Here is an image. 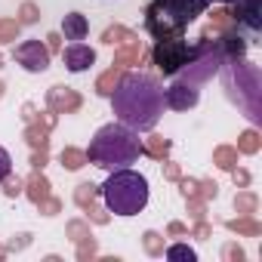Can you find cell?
Returning a JSON list of instances; mask_svg holds the SVG:
<instances>
[{
	"label": "cell",
	"instance_id": "1",
	"mask_svg": "<svg viewBox=\"0 0 262 262\" xmlns=\"http://www.w3.org/2000/svg\"><path fill=\"white\" fill-rule=\"evenodd\" d=\"M111 105H114V117L136 129V133H148L158 126L161 114H164V86L142 71H126L120 74L117 86L111 90Z\"/></svg>",
	"mask_w": 262,
	"mask_h": 262
},
{
	"label": "cell",
	"instance_id": "2",
	"mask_svg": "<svg viewBox=\"0 0 262 262\" xmlns=\"http://www.w3.org/2000/svg\"><path fill=\"white\" fill-rule=\"evenodd\" d=\"M139 155H142L139 133H136V129H129V126H123L120 120L99 126L96 136L90 139V148H86V161L96 164L99 170H108V173L136 164Z\"/></svg>",
	"mask_w": 262,
	"mask_h": 262
},
{
	"label": "cell",
	"instance_id": "3",
	"mask_svg": "<svg viewBox=\"0 0 262 262\" xmlns=\"http://www.w3.org/2000/svg\"><path fill=\"white\" fill-rule=\"evenodd\" d=\"M102 191V201L105 207L114 213V216H136L148 207V179L129 167H120V170H111V176L105 179V185L99 188Z\"/></svg>",
	"mask_w": 262,
	"mask_h": 262
},
{
	"label": "cell",
	"instance_id": "4",
	"mask_svg": "<svg viewBox=\"0 0 262 262\" xmlns=\"http://www.w3.org/2000/svg\"><path fill=\"white\" fill-rule=\"evenodd\" d=\"M207 4H210V0H155V4L148 7V13H145L148 16L145 25H148V31L158 40L179 37L182 28L188 22H194L207 10Z\"/></svg>",
	"mask_w": 262,
	"mask_h": 262
},
{
	"label": "cell",
	"instance_id": "5",
	"mask_svg": "<svg viewBox=\"0 0 262 262\" xmlns=\"http://www.w3.org/2000/svg\"><path fill=\"white\" fill-rule=\"evenodd\" d=\"M225 90H228V99L237 102L247 111V117L262 120V111H259V74H256V68H250L247 62L237 65V59H231L225 65Z\"/></svg>",
	"mask_w": 262,
	"mask_h": 262
},
{
	"label": "cell",
	"instance_id": "6",
	"mask_svg": "<svg viewBox=\"0 0 262 262\" xmlns=\"http://www.w3.org/2000/svg\"><path fill=\"white\" fill-rule=\"evenodd\" d=\"M191 59H194V47H188L182 37H164V40L155 47V65H158L167 77L179 74Z\"/></svg>",
	"mask_w": 262,
	"mask_h": 262
},
{
	"label": "cell",
	"instance_id": "7",
	"mask_svg": "<svg viewBox=\"0 0 262 262\" xmlns=\"http://www.w3.org/2000/svg\"><path fill=\"white\" fill-rule=\"evenodd\" d=\"M13 59H16L25 71H31V74H43V71L50 68V50H47V43H40V40H22V43L13 50Z\"/></svg>",
	"mask_w": 262,
	"mask_h": 262
},
{
	"label": "cell",
	"instance_id": "8",
	"mask_svg": "<svg viewBox=\"0 0 262 262\" xmlns=\"http://www.w3.org/2000/svg\"><path fill=\"white\" fill-rule=\"evenodd\" d=\"M198 99H201L198 86H194V83H185V80H179V83H173L170 90H164V105H167V108H173V111L194 108V105H198Z\"/></svg>",
	"mask_w": 262,
	"mask_h": 262
},
{
	"label": "cell",
	"instance_id": "9",
	"mask_svg": "<svg viewBox=\"0 0 262 262\" xmlns=\"http://www.w3.org/2000/svg\"><path fill=\"white\" fill-rule=\"evenodd\" d=\"M62 62H65V68H68L71 74H80V71L93 68V62H96V50L77 40V43L65 47V53H62Z\"/></svg>",
	"mask_w": 262,
	"mask_h": 262
},
{
	"label": "cell",
	"instance_id": "10",
	"mask_svg": "<svg viewBox=\"0 0 262 262\" xmlns=\"http://www.w3.org/2000/svg\"><path fill=\"white\" fill-rule=\"evenodd\" d=\"M62 34H65V40H71V43L83 40V37L90 34V22H86V16H80V13H68V16L62 19Z\"/></svg>",
	"mask_w": 262,
	"mask_h": 262
},
{
	"label": "cell",
	"instance_id": "11",
	"mask_svg": "<svg viewBox=\"0 0 262 262\" xmlns=\"http://www.w3.org/2000/svg\"><path fill=\"white\" fill-rule=\"evenodd\" d=\"M50 105H53V108H77L80 99H77L74 93H68L65 86H53V93H50Z\"/></svg>",
	"mask_w": 262,
	"mask_h": 262
},
{
	"label": "cell",
	"instance_id": "12",
	"mask_svg": "<svg viewBox=\"0 0 262 262\" xmlns=\"http://www.w3.org/2000/svg\"><path fill=\"white\" fill-rule=\"evenodd\" d=\"M167 259H170V262H194L198 253H194L188 244H173V247L167 250Z\"/></svg>",
	"mask_w": 262,
	"mask_h": 262
},
{
	"label": "cell",
	"instance_id": "13",
	"mask_svg": "<svg viewBox=\"0 0 262 262\" xmlns=\"http://www.w3.org/2000/svg\"><path fill=\"white\" fill-rule=\"evenodd\" d=\"M244 50H247V43H244V37H237V34H231V37H225V53H228L231 59H237V56H244Z\"/></svg>",
	"mask_w": 262,
	"mask_h": 262
},
{
	"label": "cell",
	"instance_id": "14",
	"mask_svg": "<svg viewBox=\"0 0 262 262\" xmlns=\"http://www.w3.org/2000/svg\"><path fill=\"white\" fill-rule=\"evenodd\" d=\"M83 161H86V155H83V151H74V148H65V151H62V164H65V167H71V170L83 167Z\"/></svg>",
	"mask_w": 262,
	"mask_h": 262
},
{
	"label": "cell",
	"instance_id": "15",
	"mask_svg": "<svg viewBox=\"0 0 262 262\" xmlns=\"http://www.w3.org/2000/svg\"><path fill=\"white\" fill-rule=\"evenodd\" d=\"M10 173H13V158H10V151L4 145H0V182H7Z\"/></svg>",
	"mask_w": 262,
	"mask_h": 262
},
{
	"label": "cell",
	"instance_id": "16",
	"mask_svg": "<svg viewBox=\"0 0 262 262\" xmlns=\"http://www.w3.org/2000/svg\"><path fill=\"white\" fill-rule=\"evenodd\" d=\"M117 80H120V74H114V71L105 74V77L99 80V96H111V90L117 86Z\"/></svg>",
	"mask_w": 262,
	"mask_h": 262
},
{
	"label": "cell",
	"instance_id": "17",
	"mask_svg": "<svg viewBox=\"0 0 262 262\" xmlns=\"http://www.w3.org/2000/svg\"><path fill=\"white\" fill-rule=\"evenodd\" d=\"M19 37V22H0V40H16Z\"/></svg>",
	"mask_w": 262,
	"mask_h": 262
},
{
	"label": "cell",
	"instance_id": "18",
	"mask_svg": "<svg viewBox=\"0 0 262 262\" xmlns=\"http://www.w3.org/2000/svg\"><path fill=\"white\" fill-rule=\"evenodd\" d=\"M22 22H25V25H31V22H37V10H34L31 4H25V7H22Z\"/></svg>",
	"mask_w": 262,
	"mask_h": 262
},
{
	"label": "cell",
	"instance_id": "19",
	"mask_svg": "<svg viewBox=\"0 0 262 262\" xmlns=\"http://www.w3.org/2000/svg\"><path fill=\"white\" fill-rule=\"evenodd\" d=\"M256 145H259V142H256V133H244L241 148H244V151H256Z\"/></svg>",
	"mask_w": 262,
	"mask_h": 262
},
{
	"label": "cell",
	"instance_id": "20",
	"mask_svg": "<svg viewBox=\"0 0 262 262\" xmlns=\"http://www.w3.org/2000/svg\"><path fill=\"white\" fill-rule=\"evenodd\" d=\"M216 161H219L222 167H234V151H228V148H222V151L216 155Z\"/></svg>",
	"mask_w": 262,
	"mask_h": 262
},
{
	"label": "cell",
	"instance_id": "21",
	"mask_svg": "<svg viewBox=\"0 0 262 262\" xmlns=\"http://www.w3.org/2000/svg\"><path fill=\"white\" fill-rule=\"evenodd\" d=\"M151 151H155V155H164V151H167V142L155 136V142H151Z\"/></svg>",
	"mask_w": 262,
	"mask_h": 262
},
{
	"label": "cell",
	"instance_id": "22",
	"mask_svg": "<svg viewBox=\"0 0 262 262\" xmlns=\"http://www.w3.org/2000/svg\"><path fill=\"white\" fill-rule=\"evenodd\" d=\"M47 40H50V43H47V50H50V53H53V50H59V34H50Z\"/></svg>",
	"mask_w": 262,
	"mask_h": 262
},
{
	"label": "cell",
	"instance_id": "23",
	"mask_svg": "<svg viewBox=\"0 0 262 262\" xmlns=\"http://www.w3.org/2000/svg\"><path fill=\"white\" fill-rule=\"evenodd\" d=\"M216 4H231V0H216Z\"/></svg>",
	"mask_w": 262,
	"mask_h": 262
},
{
	"label": "cell",
	"instance_id": "24",
	"mask_svg": "<svg viewBox=\"0 0 262 262\" xmlns=\"http://www.w3.org/2000/svg\"><path fill=\"white\" fill-rule=\"evenodd\" d=\"M0 93H4V83H0Z\"/></svg>",
	"mask_w": 262,
	"mask_h": 262
}]
</instances>
